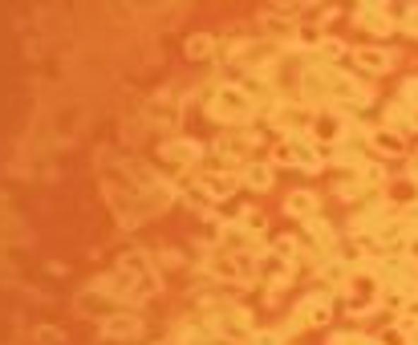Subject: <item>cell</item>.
<instances>
[{
  "label": "cell",
  "instance_id": "obj_6",
  "mask_svg": "<svg viewBox=\"0 0 418 345\" xmlns=\"http://www.w3.org/2000/svg\"><path fill=\"white\" fill-rule=\"evenodd\" d=\"M162 163H175V167H195L203 159V147L195 143V138H167L162 143Z\"/></svg>",
  "mask_w": 418,
  "mask_h": 345
},
{
  "label": "cell",
  "instance_id": "obj_15",
  "mask_svg": "<svg viewBox=\"0 0 418 345\" xmlns=\"http://www.w3.org/2000/svg\"><path fill=\"white\" fill-rule=\"evenodd\" d=\"M260 268L273 277V289H280V284H289V280H292V264L285 260V256H276V252H273L264 264H260Z\"/></svg>",
  "mask_w": 418,
  "mask_h": 345
},
{
  "label": "cell",
  "instance_id": "obj_18",
  "mask_svg": "<svg viewBox=\"0 0 418 345\" xmlns=\"http://www.w3.org/2000/svg\"><path fill=\"white\" fill-rule=\"evenodd\" d=\"M183 49H187V57H191V61H203V57H211V53H215V41H211L208 33H195Z\"/></svg>",
  "mask_w": 418,
  "mask_h": 345
},
{
  "label": "cell",
  "instance_id": "obj_22",
  "mask_svg": "<svg viewBox=\"0 0 418 345\" xmlns=\"http://www.w3.org/2000/svg\"><path fill=\"white\" fill-rule=\"evenodd\" d=\"M248 345H285V337L273 333V329H256V333L248 337Z\"/></svg>",
  "mask_w": 418,
  "mask_h": 345
},
{
  "label": "cell",
  "instance_id": "obj_19",
  "mask_svg": "<svg viewBox=\"0 0 418 345\" xmlns=\"http://www.w3.org/2000/svg\"><path fill=\"white\" fill-rule=\"evenodd\" d=\"M146 114H150V122H162V126H175L179 110H175V106H171L167 98H155V102H150V110H146Z\"/></svg>",
  "mask_w": 418,
  "mask_h": 345
},
{
  "label": "cell",
  "instance_id": "obj_5",
  "mask_svg": "<svg viewBox=\"0 0 418 345\" xmlns=\"http://www.w3.org/2000/svg\"><path fill=\"white\" fill-rule=\"evenodd\" d=\"M333 317V305L325 293H309L301 305H297V317H292V329H313V325H329Z\"/></svg>",
  "mask_w": 418,
  "mask_h": 345
},
{
  "label": "cell",
  "instance_id": "obj_24",
  "mask_svg": "<svg viewBox=\"0 0 418 345\" xmlns=\"http://www.w3.org/2000/svg\"><path fill=\"white\" fill-rule=\"evenodd\" d=\"M273 252L276 256H285V260H292V256H297V244H292V240H276Z\"/></svg>",
  "mask_w": 418,
  "mask_h": 345
},
{
  "label": "cell",
  "instance_id": "obj_8",
  "mask_svg": "<svg viewBox=\"0 0 418 345\" xmlns=\"http://www.w3.org/2000/svg\"><path fill=\"white\" fill-rule=\"evenodd\" d=\"M78 309L81 313H106V317H114V313H122V301L110 296L102 284H97V289H85V293L78 296Z\"/></svg>",
  "mask_w": 418,
  "mask_h": 345
},
{
  "label": "cell",
  "instance_id": "obj_9",
  "mask_svg": "<svg viewBox=\"0 0 418 345\" xmlns=\"http://www.w3.org/2000/svg\"><path fill=\"white\" fill-rule=\"evenodd\" d=\"M199 179H203V191L211 199H227L236 187H240V175H232L224 167H215V171H199Z\"/></svg>",
  "mask_w": 418,
  "mask_h": 345
},
{
  "label": "cell",
  "instance_id": "obj_4",
  "mask_svg": "<svg viewBox=\"0 0 418 345\" xmlns=\"http://www.w3.org/2000/svg\"><path fill=\"white\" fill-rule=\"evenodd\" d=\"M276 163H289V167H301V171H321V150L313 147L309 138H285L280 147L273 150Z\"/></svg>",
  "mask_w": 418,
  "mask_h": 345
},
{
  "label": "cell",
  "instance_id": "obj_27",
  "mask_svg": "<svg viewBox=\"0 0 418 345\" xmlns=\"http://www.w3.org/2000/svg\"><path fill=\"white\" fill-rule=\"evenodd\" d=\"M410 228L418 231V203H414V212H410Z\"/></svg>",
  "mask_w": 418,
  "mask_h": 345
},
{
  "label": "cell",
  "instance_id": "obj_23",
  "mask_svg": "<svg viewBox=\"0 0 418 345\" xmlns=\"http://www.w3.org/2000/svg\"><path fill=\"white\" fill-rule=\"evenodd\" d=\"M37 341H41V345H57V341H61V333H57L53 325H45V329H37Z\"/></svg>",
  "mask_w": 418,
  "mask_h": 345
},
{
  "label": "cell",
  "instance_id": "obj_17",
  "mask_svg": "<svg viewBox=\"0 0 418 345\" xmlns=\"http://www.w3.org/2000/svg\"><path fill=\"white\" fill-rule=\"evenodd\" d=\"M260 25H264V29H268L273 37H297L292 20H289V17H280V13H273V8H268V13L260 17Z\"/></svg>",
  "mask_w": 418,
  "mask_h": 345
},
{
  "label": "cell",
  "instance_id": "obj_2",
  "mask_svg": "<svg viewBox=\"0 0 418 345\" xmlns=\"http://www.w3.org/2000/svg\"><path fill=\"white\" fill-rule=\"evenodd\" d=\"M208 268H211V277L232 280V284H252L260 277V264L248 252H220V256L208 260Z\"/></svg>",
  "mask_w": 418,
  "mask_h": 345
},
{
  "label": "cell",
  "instance_id": "obj_16",
  "mask_svg": "<svg viewBox=\"0 0 418 345\" xmlns=\"http://www.w3.org/2000/svg\"><path fill=\"white\" fill-rule=\"evenodd\" d=\"M305 236H309V240H313L317 248H321V252H329V248H333V228L325 224L321 215H317V219H309V224H305Z\"/></svg>",
  "mask_w": 418,
  "mask_h": 345
},
{
  "label": "cell",
  "instance_id": "obj_28",
  "mask_svg": "<svg viewBox=\"0 0 418 345\" xmlns=\"http://www.w3.org/2000/svg\"><path fill=\"white\" fill-rule=\"evenodd\" d=\"M215 345H244V341H232V337H220Z\"/></svg>",
  "mask_w": 418,
  "mask_h": 345
},
{
  "label": "cell",
  "instance_id": "obj_3",
  "mask_svg": "<svg viewBox=\"0 0 418 345\" xmlns=\"http://www.w3.org/2000/svg\"><path fill=\"white\" fill-rule=\"evenodd\" d=\"M305 138L309 143H333V147H341L350 138V114L345 110H317Z\"/></svg>",
  "mask_w": 418,
  "mask_h": 345
},
{
  "label": "cell",
  "instance_id": "obj_7",
  "mask_svg": "<svg viewBox=\"0 0 418 345\" xmlns=\"http://www.w3.org/2000/svg\"><path fill=\"white\" fill-rule=\"evenodd\" d=\"M102 333L110 337V341H134L138 333H143V317L138 313H114V317H106L102 321Z\"/></svg>",
  "mask_w": 418,
  "mask_h": 345
},
{
  "label": "cell",
  "instance_id": "obj_21",
  "mask_svg": "<svg viewBox=\"0 0 418 345\" xmlns=\"http://www.w3.org/2000/svg\"><path fill=\"white\" fill-rule=\"evenodd\" d=\"M240 231H264V215L260 212H240Z\"/></svg>",
  "mask_w": 418,
  "mask_h": 345
},
{
  "label": "cell",
  "instance_id": "obj_13",
  "mask_svg": "<svg viewBox=\"0 0 418 345\" xmlns=\"http://www.w3.org/2000/svg\"><path fill=\"white\" fill-rule=\"evenodd\" d=\"M285 212L309 224V219H317V195H313V191H292L289 203H285Z\"/></svg>",
  "mask_w": 418,
  "mask_h": 345
},
{
  "label": "cell",
  "instance_id": "obj_11",
  "mask_svg": "<svg viewBox=\"0 0 418 345\" xmlns=\"http://www.w3.org/2000/svg\"><path fill=\"white\" fill-rule=\"evenodd\" d=\"M370 147H374V150H382V155H390V159L406 155V143L398 138V131H390V126H378V131L370 134Z\"/></svg>",
  "mask_w": 418,
  "mask_h": 345
},
{
  "label": "cell",
  "instance_id": "obj_1",
  "mask_svg": "<svg viewBox=\"0 0 418 345\" xmlns=\"http://www.w3.org/2000/svg\"><path fill=\"white\" fill-rule=\"evenodd\" d=\"M208 114L215 118V122H232V126H240V122H248V118L256 114V102L248 98L240 85H220V90H211Z\"/></svg>",
  "mask_w": 418,
  "mask_h": 345
},
{
  "label": "cell",
  "instance_id": "obj_12",
  "mask_svg": "<svg viewBox=\"0 0 418 345\" xmlns=\"http://www.w3.org/2000/svg\"><path fill=\"white\" fill-rule=\"evenodd\" d=\"M240 183H248L252 191H268V187H273V167L268 163H244L240 167Z\"/></svg>",
  "mask_w": 418,
  "mask_h": 345
},
{
  "label": "cell",
  "instance_id": "obj_25",
  "mask_svg": "<svg viewBox=\"0 0 418 345\" xmlns=\"http://www.w3.org/2000/svg\"><path fill=\"white\" fill-rule=\"evenodd\" d=\"M406 256H410V264L418 268V231H410V236H406Z\"/></svg>",
  "mask_w": 418,
  "mask_h": 345
},
{
  "label": "cell",
  "instance_id": "obj_20",
  "mask_svg": "<svg viewBox=\"0 0 418 345\" xmlns=\"http://www.w3.org/2000/svg\"><path fill=\"white\" fill-rule=\"evenodd\" d=\"M345 41H338V37H325L321 45H317V57H321V61H338V57H345Z\"/></svg>",
  "mask_w": 418,
  "mask_h": 345
},
{
  "label": "cell",
  "instance_id": "obj_26",
  "mask_svg": "<svg viewBox=\"0 0 418 345\" xmlns=\"http://www.w3.org/2000/svg\"><path fill=\"white\" fill-rule=\"evenodd\" d=\"M406 29H410V37H418V4L406 13Z\"/></svg>",
  "mask_w": 418,
  "mask_h": 345
},
{
  "label": "cell",
  "instance_id": "obj_14",
  "mask_svg": "<svg viewBox=\"0 0 418 345\" xmlns=\"http://www.w3.org/2000/svg\"><path fill=\"white\" fill-rule=\"evenodd\" d=\"M354 61H357V69H366V73H386V69L394 66V57H390L386 49H357Z\"/></svg>",
  "mask_w": 418,
  "mask_h": 345
},
{
  "label": "cell",
  "instance_id": "obj_10",
  "mask_svg": "<svg viewBox=\"0 0 418 345\" xmlns=\"http://www.w3.org/2000/svg\"><path fill=\"white\" fill-rule=\"evenodd\" d=\"M357 25H362V29H370L374 37H386L390 29H394V20H390V13L386 8H382V4H357Z\"/></svg>",
  "mask_w": 418,
  "mask_h": 345
}]
</instances>
